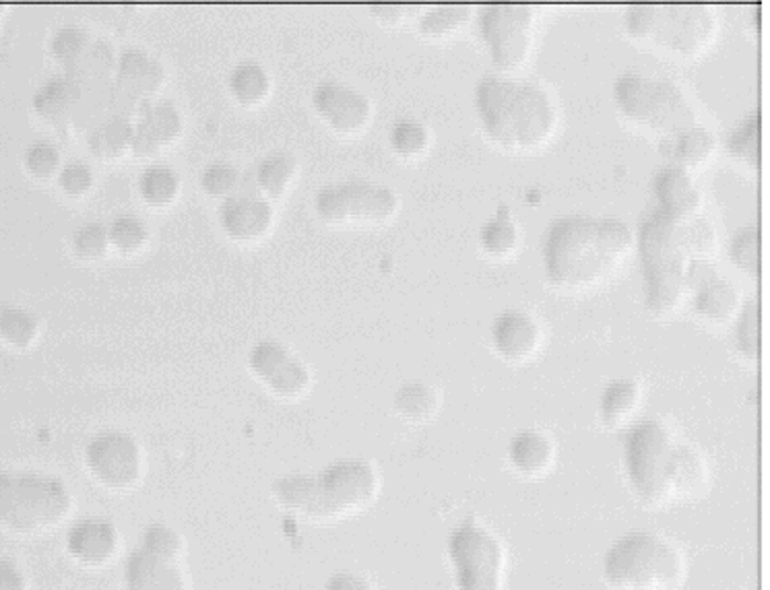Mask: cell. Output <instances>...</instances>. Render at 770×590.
I'll list each match as a JSON object with an SVG mask.
<instances>
[{
	"mask_svg": "<svg viewBox=\"0 0 770 590\" xmlns=\"http://www.w3.org/2000/svg\"><path fill=\"white\" fill-rule=\"evenodd\" d=\"M163 81V64L145 50L130 46L120 52L116 61V83L125 96L130 99H151L160 92Z\"/></svg>",
	"mask_w": 770,
	"mask_h": 590,
	"instance_id": "cell-21",
	"label": "cell"
},
{
	"mask_svg": "<svg viewBox=\"0 0 770 590\" xmlns=\"http://www.w3.org/2000/svg\"><path fill=\"white\" fill-rule=\"evenodd\" d=\"M227 89L242 106H257L271 94V77L263 64L242 61L229 71Z\"/></svg>",
	"mask_w": 770,
	"mask_h": 590,
	"instance_id": "cell-30",
	"label": "cell"
},
{
	"mask_svg": "<svg viewBox=\"0 0 770 590\" xmlns=\"http://www.w3.org/2000/svg\"><path fill=\"white\" fill-rule=\"evenodd\" d=\"M539 7L523 2H494L483 7L480 32L492 63L502 75L518 71L530 61Z\"/></svg>",
	"mask_w": 770,
	"mask_h": 590,
	"instance_id": "cell-11",
	"label": "cell"
},
{
	"mask_svg": "<svg viewBox=\"0 0 770 590\" xmlns=\"http://www.w3.org/2000/svg\"><path fill=\"white\" fill-rule=\"evenodd\" d=\"M58 186L66 196L81 199L94 189V170L85 161H68L58 172Z\"/></svg>",
	"mask_w": 770,
	"mask_h": 590,
	"instance_id": "cell-46",
	"label": "cell"
},
{
	"mask_svg": "<svg viewBox=\"0 0 770 590\" xmlns=\"http://www.w3.org/2000/svg\"><path fill=\"white\" fill-rule=\"evenodd\" d=\"M603 578L613 590H675L686 578V558L665 535L632 530L608 549Z\"/></svg>",
	"mask_w": 770,
	"mask_h": 590,
	"instance_id": "cell-6",
	"label": "cell"
},
{
	"mask_svg": "<svg viewBox=\"0 0 770 590\" xmlns=\"http://www.w3.org/2000/svg\"><path fill=\"white\" fill-rule=\"evenodd\" d=\"M634 242L622 219L568 213L547 227L544 265L547 279L564 289L589 288L618 269Z\"/></svg>",
	"mask_w": 770,
	"mask_h": 590,
	"instance_id": "cell-3",
	"label": "cell"
},
{
	"mask_svg": "<svg viewBox=\"0 0 770 590\" xmlns=\"http://www.w3.org/2000/svg\"><path fill=\"white\" fill-rule=\"evenodd\" d=\"M180 186L182 182L177 170L168 163L147 165L137 182L141 199L147 205L156 208L170 207L180 194Z\"/></svg>",
	"mask_w": 770,
	"mask_h": 590,
	"instance_id": "cell-32",
	"label": "cell"
},
{
	"mask_svg": "<svg viewBox=\"0 0 770 590\" xmlns=\"http://www.w3.org/2000/svg\"><path fill=\"white\" fill-rule=\"evenodd\" d=\"M118 530L101 518H83L66 533V551L83 566L97 568L118 554Z\"/></svg>",
	"mask_w": 770,
	"mask_h": 590,
	"instance_id": "cell-20",
	"label": "cell"
},
{
	"mask_svg": "<svg viewBox=\"0 0 770 590\" xmlns=\"http://www.w3.org/2000/svg\"><path fill=\"white\" fill-rule=\"evenodd\" d=\"M641 384L634 378H618L611 380L599 403V415L601 421L608 428H618L627 421L630 415L634 414L641 405Z\"/></svg>",
	"mask_w": 770,
	"mask_h": 590,
	"instance_id": "cell-29",
	"label": "cell"
},
{
	"mask_svg": "<svg viewBox=\"0 0 770 590\" xmlns=\"http://www.w3.org/2000/svg\"><path fill=\"white\" fill-rule=\"evenodd\" d=\"M624 466L632 494L649 508L698 497L710 479L703 452L659 419H642L627 431Z\"/></svg>",
	"mask_w": 770,
	"mask_h": 590,
	"instance_id": "cell-1",
	"label": "cell"
},
{
	"mask_svg": "<svg viewBox=\"0 0 770 590\" xmlns=\"http://www.w3.org/2000/svg\"><path fill=\"white\" fill-rule=\"evenodd\" d=\"M125 584L127 590H186L178 561L153 556L143 547L130 551L125 564Z\"/></svg>",
	"mask_w": 770,
	"mask_h": 590,
	"instance_id": "cell-22",
	"label": "cell"
},
{
	"mask_svg": "<svg viewBox=\"0 0 770 590\" xmlns=\"http://www.w3.org/2000/svg\"><path fill=\"white\" fill-rule=\"evenodd\" d=\"M139 547H143L145 551H149L153 556L178 561L184 551V541L177 530L168 525H149L141 533Z\"/></svg>",
	"mask_w": 770,
	"mask_h": 590,
	"instance_id": "cell-45",
	"label": "cell"
},
{
	"mask_svg": "<svg viewBox=\"0 0 770 590\" xmlns=\"http://www.w3.org/2000/svg\"><path fill=\"white\" fill-rule=\"evenodd\" d=\"M23 165L25 170L38 180H49L56 176L63 168V158L58 147L50 141H35L28 144L25 153H23Z\"/></svg>",
	"mask_w": 770,
	"mask_h": 590,
	"instance_id": "cell-44",
	"label": "cell"
},
{
	"mask_svg": "<svg viewBox=\"0 0 770 590\" xmlns=\"http://www.w3.org/2000/svg\"><path fill=\"white\" fill-rule=\"evenodd\" d=\"M637 244L646 283V308L655 317H667L688 296L692 262L715 255L717 232L703 215L675 219L655 207L642 219Z\"/></svg>",
	"mask_w": 770,
	"mask_h": 590,
	"instance_id": "cell-2",
	"label": "cell"
},
{
	"mask_svg": "<svg viewBox=\"0 0 770 590\" xmlns=\"http://www.w3.org/2000/svg\"><path fill=\"white\" fill-rule=\"evenodd\" d=\"M312 108L339 135H355L372 120V101L366 94L339 81H321L312 92Z\"/></svg>",
	"mask_w": 770,
	"mask_h": 590,
	"instance_id": "cell-16",
	"label": "cell"
},
{
	"mask_svg": "<svg viewBox=\"0 0 770 590\" xmlns=\"http://www.w3.org/2000/svg\"><path fill=\"white\" fill-rule=\"evenodd\" d=\"M518 244V227L514 224L509 207L498 208L496 215L480 229V246L492 258H506L513 255Z\"/></svg>",
	"mask_w": 770,
	"mask_h": 590,
	"instance_id": "cell-34",
	"label": "cell"
},
{
	"mask_svg": "<svg viewBox=\"0 0 770 590\" xmlns=\"http://www.w3.org/2000/svg\"><path fill=\"white\" fill-rule=\"evenodd\" d=\"M729 256L739 271L748 275L750 279L760 277V229L758 225L739 227L736 236L729 244Z\"/></svg>",
	"mask_w": 770,
	"mask_h": 590,
	"instance_id": "cell-41",
	"label": "cell"
},
{
	"mask_svg": "<svg viewBox=\"0 0 770 590\" xmlns=\"http://www.w3.org/2000/svg\"><path fill=\"white\" fill-rule=\"evenodd\" d=\"M492 345L511 364L527 362L542 345V326L525 310H504L492 324Z\"/></svg>",
	"mask_w": 770,
	"mask_h": 590,
	"instance_id": "cell-18",
	"label": "cell"
},
{
	"mask_svg": "<svg viewBox=\"0 0 770 590\" xmlns=\"http://www.w3.org/2000/svg\"><path fill=\"white\" fill-rule=\"evenodd\" d=\"M217 219L225 232L236 242L248 244L265 238L274 227L275 211L269 199L258 194L250 184L242 182V189L222 201Z\"/></svg>",
	"mask_w": 770,
	"mask_h": 590,
	"instance_id": "cell-15",
	"label": "cell"
},
{
	"mask_svg": "<svg viewBox=\"0 0 770 590\" xmlns=\"http://www.w3.org/2000/svg\"><path fill=\"white\" fill-rule=\"evenodd\" d=\"M73 508L65 481L42 473L0 471V525L17 533L56 527Z\"/></svg>",
	"mask_w": 770,
	"mask_h": 590,
	"instance_id": "cell-9",
	"label": "cell"
},
{
	"mask_svg": "<svg viewBox=\"0 0 770 590\" xmlns=\"http://www.w3.org/2000/svg\"><path fill=\"white\" fill-rule=\"evenodd\" d=\"M87 147L97 160H120L132 147V122L125 116H110L92 128Z\"/></svg>",
	"mask_w": 770,
	"mask_h": 590,
	"instance_id": "cell-28",
	"label": "cell"
},
{
	"mask_svg": "<svg viewBox=\"0 0 770 590\" xmlns=\"http://www.w3.org/2000/svg\"><path fill=\"white\" fill-rule=\"evenodd\" d=\"M715 149H717L715 135L703 125H696L675 137L663 139L661 155L670 165H677L691 172L708 163V160L715 155Z\"/></svg>",
	"mask_w": 770,
	"mask_h": 590,
	"instance_id": "cell-25",
	"label": "cell"
},
{
	"mask_svg": "<svg viewBox=\"0 0 770 590\" xmlns=\"http://www.w3.org/2000/svg\"><path fill=\"white\" fill-rule=\"evenodd\" d=\"M314 211L327 224H385L399 211V194L370 180H343L317 192Z\"/></svg>",
	"mask_w": 770,
	"mask_h": 590,
	"instance_id": "cell-12",
	"label": "cell"
},
{
	"mask_svg": "<svg viewBox=\"0 0 770 590\" xmlns=\"http://www.w3.org/2000/svg\"><path fill=\"white\" fill-rule=\"evenodd\" d=\"M450 564L457 590H504L506 549L496 533L480 521H466L450 533Z\"/></svg>",
	"mask_w": 770,
	"mask_h": 590,
	"instance_id": "cell-10",
	"label": "cell"
},
{
	"mask_svg": "<svg viewBox=\"0 0 770 590\" xmlns=\"http://www.w3.org/2000/svg\"><path fill=\"white\" fill-rule=\"evenodd\" d=\"M370 13L385 23H399L407 17L419 15L424 7L419 4H372L368 7Z\"/></svg>",
	"mask_w": 770,
	"mask_h": 590,
	"instance_id": "cell-47",
	"label": "cell"
},
{
	"mask_svg": "<svg viewBox=\"0 0 770 590\" xmlns=\"http://www.w3.org/2000/svg\"><path fill=\"white\" fill-rule=\"evenodd\" d=\"M653 194L657 199V208L672 215L675 219H692L701 215L703 192L694 182L691 172L677 165H665L653 180Z\"/></svg>",
	"mask_w": 770,
	"mask_h": 590,
	"instance_id": "cell-19",
	"label": "cell"
},
{
	"mask_svg": "<svg viewBox=\"0 0 770 590\" xmlns=\"http://www.w3.org/2000/svg\"><path fill=\"white\" fill-rule=\"evenodd\" d=\"M613 101L627 118L663 139L701 125L686 92L672 79L627 73L613 83Z\"/></svg>",
	"mask_w": 770,
	"mask_h": 590,
	"instance_id": "cell-8",
	"label": "cell"
},
{
	"mask_svg": "<svg viewBox=\"0 0 770 590\" xmlns=\"http://www.w3.org/2000/svg\"><path fill=\"white\" fill-rule=\"evenodd\" d=\"M692 296L696 314L715 324H725L736 319L741 308L738 288L719 271L708 275L705 281L692 289Z\"/></svg>",
	"mask_w": 770,
	"mask_h": 590,
	"instance_id": "cell-23",
	"label": "cell"
},
{
	"mask_svg": "<svg viewBox=\"0 0 770 590\" xmlns=\"http://www.w3.org/2000/svg\"><path fill=\"white\" fill-rule=\"evenodd\" d=\"M110 246L120 255H137L149 242V227L132 213L116 215L108 225Z\"/></svg>",
	"mask_w": 770,
	"mask_h": 590,
	"instance_id": "cell-39",
	"label": "cell"
},
{
	"mask_svg": "<svg viewBox=\"0 0 770 590\" xmlns=\"http://www.w3.org/2000/svg\"><path fill=\"white\" fill-rule=\"evenodd\" d=\"M201 189L213 199H227L242 189L240 170L227 161H213L201 172Z\"/></svg>",
	"mask_w": 770,
	"mask_h": 590,
	"instance_id": "cell-42",
	"label": "cell"
},
{
	"mask_svg": "<svg viewBox=\"0 0 770 590\" xmlns=\"http://www.w3.org/2000/svg\"><path fill=\"white\" fill-rule=\"evenodd\" d=\"M729 153L748 168L760 165V114H748L738 127L734 128L729 141Z\"/></svg>",
	"mask_w": 770,
	"mask_h": 590,
	"instance_id": "cell-40",
	"label": "cell"
},
{
	"mask_svg": "<svg viewBox=\"0 0 770 590\" xmlns=\"http://www.w3.org/2000/svg\"><path fill=\"white\" fill-rule=\"evenodd\" d=\"M554 459L556 447L546 431L535 428L518 431L509 444V461L514 471L523 478H542L554 464Z\"/></svg>",
	"mask_w": 770,
	"mask_h": 590,
	"instance_id": "cell-24",
	"label": "cell"
},
{
	"mask_svg": "<svg viewBox=\"0 0 770 590\" xmlns=\"http://www.w3.org/2000/svg\"><path fill=\"white\" fill-rule=\"evenodd\" d=\"M624 25L627 32L642 44L691 58L713 44L719 21L715 9L703 2H644L628 7Z\"/></svg>",
	"mask_w": 770,
	"mask_h": 590,
	"instance_id": "cell-7",
	"label": "cell"
},
{
	"mask_svg": "<svg viewBox=\"0 0 770 590\" xmlns=\"http://www.w3.org/2000/svg\"><path fill=\"white\" fill-rule=\"evenodd\" d=\"M393 407L399 417L411 423L432 419L440 407V393L432 384L409 380L402 384L393 397Z\"/></svg>",
	"mask_w": 770,
	"mask_h": 590,
	"instance_id": "cell-31",
	"label": "cell"
},
{
	"mask_svg": "<svg viewBox=\"0 0 770 590\" xmlns=\"http://www.w3.org/2000/svg\"><path fill=\"white\" fill-rule=\"evenodd\" d=\"M182 130V114L172 101H151L141 110L137 125H132L130 151L139 158H151L177 143Z\"/></svg>",
	"mask_w": 770,
	"mask_h": 590,
	"instance_id": "cell-17",
	"label": "cell"
},
{
	"mask_svg": "<svg viewBox=\"0 0 770 590\" xmlns=\"http://www.w3.org/2000/svg\"><path fill=\"white\" fill-rule=\"evenodd\" d=\"M430 141H432L430 128L416 118H402L388 130L391 149L407 160L419 158L421 153H426L430 147Z\"/></svg>",
	"mask_w": 770,
	"mask_h": 590,
	"instance_id": "cell-36",
	"label": "cell"
},
{
	"mask_svg": "<svg viewBox=\"0 0 770 590\" xmlns=\"http://www.w3.org/2000/svg\"><path fill=\"white\" fill-rule=\"evenodd\" d=\"M0 590H25V576L13 559L0 558Z\"/></svg>",
	"mask_w": 770,
	"mask_h": 590,
	"instance_id": "cell-49",
	"label": "cell"
},
{
	"mask_svg": "<svg viewBox=\"0 0 770 590\" xmlns=\"http://www.w3.org/2000/svg\"><path fill=\"white\" fill-rule=\"evenodd\" d=\"M322 590H376L366 576L353 575V572H339L331 576Z\"/></svg>",
	"mask_w": 770,
	"mask_h": 590,
	"instance_id": "cell-48",
	"label": "cell"
},
{
	"mask_svg": "<svg viewBox=\"0 0 770 590\" xmlns=\"http://www.w3.org/2000/svg\"><path fill=\"white\" fill-rule=\"evenodd\" d=\"M81 85L77 77H54L49 79L33 96V110L52 125L68 120L79 104Z\"/></svg>",
	"mask_w": 770,
	"mask_h": 590,
	"instance_id": "cell-26",
	"label": "cell"
},
{
	"mask_svg": "<svg viewBox=\"0 0 770 590\" xmlns=\"http://www.w3.org/2000/svg\"><path fill=\"white\" fill-rule=\"evenodd\" d=\"M71 248L83 260H97L106 256V253L113 248L108 225L97 224V222L81 225L71 236Z\"/></svg>",
	"mask_w": 770,
	"mask_h": 590,
	"instance_id": "cell-43",
	"label": "cell"
},
{
	"mask_svg": "<svg viewBox=\"0 0 770 590\" xmlns=\"http://www.w3.org/2000/svg\"><path fill=\"white\" fill-rule=\"evenodd\" d=\"M85 466L104 487L125 492L141 481L143 450L127 431H99L85 447Z\"/></svg>",
	"mask_w": 770,
	"mask_h": 590,
	"instance_id": "cell-13",
	"label": "cell"
},
{
	"mask_svg": "<svg viewBox=\"0 0 770 590\" xmlns=\"http://www.w3.org/2000/svg\"><path fill=\"white\" fill-rule=\"evenodd\" d=\"M274 497L291 514L333 523L366 511L381 492V475L366 459H339L319 473H293L274 481Z\"/></svg>",
	"mask_w": 770,
	"mask_h": 590,
	"instance_id": "cell-5",
	"label": "cell"
},
{
	"mask_svg": "<svg viewBox=\"0 0 770 590\" xmlns=\"http://www.w3.org/2000/svg\"><path fill=\"white\" fill-rule=\"evenodd\" d=\"M94 46L92 35L87 30L77 28V25H65L61 30H56L52 40H50V52L52 56L61 64H65L66 68H77L85 56L89 54V50Z\"/></svg>",
	"mask_w": 770,
	"mask_h": 590,
	"instance_id": "cell-37",
	"label": "cell"
},
{
	"mask_svg": "<svg viewBox=\"0 0 770 590\" xmlns=\"http://www.w3.org/2000/svg\"><path fill=\"white\" fill-rule=\"evenodd\" d=\"M248 367L274 395L298 399L312 384V374L288 345L275 339H263L248 352Z\"/></svg>",
	"mask_w": 770,
	"mask_h": 590,
	"instance_id": "cell-14",
	"label": "cell"
},
{
	"mask_svg": "<svg viewBox=\"0 0 770 590\" xmlns=\"http://www.w3.org/2000/svg\"><path fill=\"white\" fill-rule=\"evenodd\" d=\"M736 347L748 362L756 364L762 352V339H760V302L758 298H750L741 303L736 322Z\"/></svg>",
	"mask_w": 770,
	"mask_h": 590,
	"instance_id": "cell-38",
	"label": "cell"
},
{
	"mask_svg": "<svg viewBox=\"0 0 770 590\" xmlns=\"http://www.w3.org/2000/svg\"><path fill=\"white\" fill-rule=\"evenodd\" d=\"M40 336V320L21 305H0V339L11 347H30Z\"/></svg>",
	"mask_w": 770,
	"mask_h": 590,
	"instance_id": "cell-35",
	"label": "cell"
},
{
	"mask_svg": "<svg viewBox=\"0 0 770 590\" xmlns=\"http://www.w3.org/2000/svg\"><path fill=\"white\" fill-rule=\"evenodd\" d=\"M475 108L488 137L511 151L539 149L552 139L560 118L556 99L542 83L502 73L480 79Z\"/></svg>",
	"mask_w": 770,
	"mask_h": 590,
	"instance_id": "cell-4",
	"label": "cell"
},
{
	"mask_svg": "<svg viewBox=\"0 0 770 590\" xmlns=\"http://www.w3.org/2000/svg\"><path fill=\"white\" fill-rule=\"evenodd\" d=\"M298 174V160L288 151H274L258 161L253 186L265 199H281Z\"/></svg>",
	"mask_w": 770,
	"mask_h": 590,
	"instance_id": "cell-27",
	"label": "cell"
},
{
	"mask_svg": "<svg viewBox=\"0 0 770 590\" xmlns=\"http://www.w3.org/2000/svg\"><path fill=\"white\" fill-rule=\"evenodd\" d=\"M473 15V4H434L419 13L418 30L426 37H445L463 30Z\"/></svg>",
	"mask_w": 770,
	"mask_h": 590,
	"instance_id": "cell-33",
	"label": "cell"
}]
</instances>
